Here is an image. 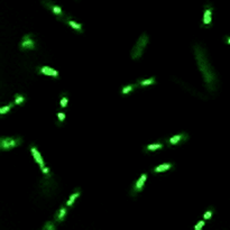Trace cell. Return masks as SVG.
I'll use <instances>...</instances> for the list:
<instances>
[{"label": "cell", "mask_w": 230, "mask_h": 230, "mask_svg": "<svg viewBox=\"0 0 230 230\" xmlns=\"http://www.w3.org/2000/svg\"><path fill=\"white\" fill-rule=\"evenodd\" d=\"M62 21L66 23L67 25L70 26V27H72L77 33H82V31H83V29H82V25L81 24H79V23H77V21L72 20V19H65V18H64Z\"/></svg>", "instance_id": "cell-12"}, {"label": "cell", "mask_w": 230, "mask_h": 230, "mask_svg": "<svg viewBox=\"0 0 230 230\" xmlns=\"http://www.w3.org/2000/svg\"><path fill=\"white\" fill-rule=\"evenodd\" d=\"M204 223H205L204 219H203V220H200L199 222H198V223H196V225L194 226V229H195V230H201V229H202V227L204 226Z\"/></svg>", "instance_id": "cell-24"}, {"label": "cell", "mask_w": 230, "mask_h": 230, "mask_svg": "<svg viewBox=\"0 0 230 230\" xmlns=\"http://www.w3.org/2000/svg\"><path fill=\"white\" fill-rule=\"evenodd\" d=\"M138 85H142V87H147V85H152L155 83V77H149V79H146V80H140L138 81Z\"/></svg>", "instance_id": "cell-16"}, {"label": "cell", "mask_w": 230, "mask_h": 230, "mask_svg": "<svg viewBox=\"0 0 230 230\" xmlns=\"http://www.w3.org/2000/svg\"><path fill=\"white\" fill-rule=\"evenodd\" d=\"M146 180H147V174L146 173L142 174V175L138 177L137 181L134 183L133 189H131V192H130L133 196H135V195H137L138 193H140V192H142V190L144 189V185H145Z\"/></svg>", "instance_id": "cell-6"}, {"label": "cell", "mask_w": 230, "mask_h": 230, "mask_svg": "<svg viewBox=\"0 0 230 230\" xmlns=\"http://www.w3.org/2000/svg\"><path fill=\"white\" fill-rule=\"evenodd\" d=\"M67 205H62L61 208L58 209V211H57L56 213L54 215V220L56 221L57 223H60V222H62V221H64V218H65V215H66L67 213Z\"/></svg>", "instance_id": "cell-11"}, {"label": "cell", "mask_w": 230, "mask_h": 230, "mask_svg": "<svg viewBox=\"0 0 230 230\" xmlns=\"http://www.w3.org/2000/svg\"><path fill=\"white\" fill-rule=\"evenodd\" d=\"M14 104H15V103H9V104H7V106L1 107L0 108V115H6V113H8L11 110V108L14 107Z\"/></svg>", "instance_id": "cell-18"}, {"label": "cell", "mask_w": 230, "mask_h": 230, "mask_svg": "<svg viewBox=\"0 0 230 230\" xmlns=\"http://www.w3.org/2000/svg\"><path fill=\"white\" fill-rule=\"evenodd\" d=\"M23 143L21 137H1L0 138V148L2 150H10L20 146Z\"/></svg>", "instance_id": "cell-3"}, {"label": "cell", "mask_w": 230, "mask_h": 230, "mask_svg": "<svg viewBox=\"0 0 230 230\" xmlns=\"http://www.w3.org/2000/svg\"><path fill=\"white\" fill-rule=\"evenodd\" d=\"M194 55L195 60L198 63V66H199L200 71L203 75L204 82L207 84L208 90L211 92H213L217 90L219 81H218V77H217V73L215 72L213 67L211 65V63L209 61V57H208V53L204 50V47L200 44H194Z\"/></svg>", "instance_id": "cell-1"}, {"label": "cell", "mask_w": 230, "mask_h": 230, "mask_svg": "<svg viewBox=\"0 0 230 230\" xmlns=\"http://www.w3.org/2000/svg\"><path fill=\"white\" fill-rule=\"evenodd\" d=\"M226 42H227L228 44H230V36H227V37H226Z\"/></svg>", "instance_id": "cell-25"}, {"label": "cell", "mask_w": 230, "mask_h": 230, "mask_svg": "<svg viewBox=\"0 0 230 230\" xmlns=\"http://www.w3.org/2000/svg\"><path fill=\"white\" fill-rule=\"evenodd\" d=\"M80 195H81V191H80V190L77 189V191L74 192V193H72V194H71V196H70V198H69V200H67V201H66V204H65V205H67L69 208H71L72 205L74 204V202H75V200H77V198L80 196Z\"/></svg>", "instance_id": "cell-14"}, {"label": "cell", "mask_w": 230, "mask_h": 230, "mask_svg": "<svg viewBox=\"0 0 230 230\" xmlns=\"http://www.w3.org/2000/svg\"><path fill=\"white\" fill-rule=\"evenodd\" d=\"M43 5L45 6L46 8H48V9H50L54 15L56 16L58 19H60V20H63V19H64L65 14H64V11H63V9H62L60 6L55 5V4H53V2H50V1H43Z\"/></svg>", "instance_id": "cell-5"}, {"label": "cell", "mask_w": 230, "mask_h": 230, "mask_svg": "<svg viewBox=\"0 0 230 230\" xmlns=\"http://www.w3.org/2000/svg\"><path fill=\"white\" fill-rule=\"evenodd\" d=\"M31 152L33 157H34V161H35L36 163L39 165L41 169H45L46 166H45V163H44V159H43V157H42V155H41V153H39V150L37 149V147H36L34 144H31Z\"/></svg>", "instance_id": "cell-7"}, {"label": "cell", "mask_w": 230, "mask_h": 230, "mask_svg": "<svg viewBox=\"0 0 230 230\" xmlns=\"http://www.w3.org/2000/svg\"><path fill=\"white\" fill-rule=\"evenodd\" d=\"M57 118H58V125H61V123H64V120H65V113L57 112Z\"/></svg>", "instance_id": "cell-23"}, {"label": "cell", "mask_w": 230, "mask_h": 230, "mask_svg": "<svg viewBox=\"0 0 230 230\" xmlns=\"http://www.w3.org/2000/svg\"><path fill=\"white\" fill-rule=\"evenodd\" d=\"M164 147V145L162 143H156V144H150V145H147L145 147V150L147 152H152V150H157V149H162Z\"/></svg>", "instance_id": "cell-15"}, {"label": "cell", "mask_w": 230, "mask_h": 230, "mask_svg": "<svg viewBox=\"0 0 230 230\" xmlns=\"http://www.w3.org/2000/svg\"><path fill=\"white\" fill-rule=\"evenodd\" d=\"M148 35L147 34H142L140 37L138 38L137 43L135 44V46L133 47V50H131V58L133 60H138V58H140L142 55H143L144 53V50L146 48V46L148 44Z\"/></svg>", "instance_id": "cell-2"}, {"label": "cell", "mask_w": 230, "mask_h": 230, "mask_svg": "<svg viewBox=\"0 0 230 230\" xmlns=\"http://www.w3.org/2000/svg\"><path fill=\"white\" fill-rule=\"evenodd\" d=\"M188 138H189L188 134H185V133L177 134V135H174V136H172V137L169 138V140H167V144H169V146H174V145L181 143V142H183V140H186Z\"/></svg>", "instance_id": "cell-10"}, {"label": "cell", "mask_w": 230, "mask_h": 230, "mask_svg": "<svg viewBox=\"0 0 230 230\" xmlns=\"http://www.w3.org/2000/svg\"><path fill=\"white\" fill-rule=\"evenodd\" d=\"M20 48L24 51H33L36 48V42L33 34H27L23 37L20 42Z\"/></svg>", "instance_id": "cell-4"}, {"label": "cell", "mask_w": 230, "mask_h": 230, "mask_svg": "<svg viewBox=\"0 0 230 230\" xmlns=\"http://www.w3.org/2000/svg\"><path fill=\"white\" fill-rule=\"evenodd\" d=\"M212 6L205 5L204 12H203V26H210L212 23Z\"/></svg>", "instance_id": "cell-8"}, {"label": "cell", "mask_w": 230, "mask_h": 230, "mask_svg": "<svg viewBox=\"0 0 230 230\" xmlns=\"http://www.w3.org/2000/svg\"><path fill=\"white\" fill-rule=\"evenodd\" d=\"M26 101V97L25 96H23V94H16L15 97V101L14 103L15 104H23V103Z\"/></svg>", "instance_id": "cell-19"}, {"label": "cell", "mask_w": 230, "mask_h": 230, "mask_svg": "<svg viewBox=\"0 0 230 230\" xmlns=\"http://www.w3.org/2000/svg\"><path fill=\"white\" fill-rule=\"evenodd\" d=\"M138 85V83H135V84H129V85H126V87L123 88V90H121V94H127L129 92H131L135 89V88Z\"/></svg>", "instance_id": "cell-17"}, {"label": "cell", "mask_w": 230, "mask_h": 230, "mask_svg": "<svg viewBox=\"0 0 230 230\" xmlns=\"http://www.w3.org/2000/svg\"><path fill=\"white\" fill-rule=\"evenodd\" d=\"M37 72L38 73H42V74H45V75H48V77H60V74H58V72L55 70V69H53L51 66H41L37 69Z\"/></svg>", "instance_id": "cell-9"}, {"label": "cell", "mask_w": 230, "mask_h": 230, "mask_svg": "<svg viewBox=\"0 0 230 230\" xmlns=\"http://www.w3.org/2000/svg\"><path fill=\"white\" fill-rule=\"evenodd\" d=\"M173 167V164H169V163H165V164H161L158 166L154 167L153 172L154 173H161V172H165V171H169Z\"/></svg>", "instance_id": "cell-13"}, {"label": "cell", "mask_w": 230, "mask_h": 230, "mask_svg": "<svg viewBox=\"0 0 230 230\" xmlns=\"http://www.w3.org/2000/svg\"><path fill=\"white\" fill-rule=\"evenodd\" d=\"M54 221H55V220H54ZM54 221H47L45 225H44V227H43V229L44 230H55L56 225L54 223Z\"/></svg>", "instance_id": "cell-20"}, {"label": "cell", "mask_w": 230, "mask_h": 230, "mask_svg": "<svg viewBox=\"0 0 230 230\" xmlns=\"http://www.w3.org/2000/svg\"><path fill=\"white\" fill-rule=\"evenodd\" d=\"M212 215H213V209L208 210V211L205 212L204 215H203V219H204V220H209V219H211V217H212Z\"/></svg>", "instance_id": "cell-22"}, {"label": "cell", "mask_w": 230, "mask_h": 230, "mask_svg": "<svg viewBox=\"0 0 230 230\" xmlns=\"http://www.w3.org/2000/svg\"><path fill=\"white\" fill-rule=\"evenodd\" d=\"M63 97H62L61 99V102H60V106H61L62 108H65L67 106V102H69V99H67V96H66V93H64V94H62Z\"/></svg>", "instance_id": "cell-21"}]
</instances>
